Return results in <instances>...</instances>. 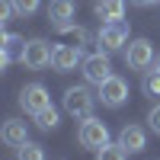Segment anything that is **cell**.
Instances as JSON below:
<instances>
[{
	"label": "cell",
	"instance_id": "9c48e42d",
	"mask_svg": "<svg viewBox=\"0 0 160 160\" xmlns=\"http://www.w3.org/2000/svg\"><path fill=\"white\" fill-rule=\"evenodd\" d=\"M77 64H83V51H80V45H58L55 48V61H51V68H55L58 74L74 71Z\"/></svg>",
	"mask_w": 160,
	"mask_h": 160
},
{
	"label": "cell",
	"instance_id": "277c9868",
	"mask_svg": "<svg viewBox=\"0 0 160 160\" xmlns=\"http://www.w3.org/2000/svg\"><path fill=\"white\" fill-rule=\"evenodd\" d=\"M154 45L148 42V38H135V42H128L125 48V64L131 71H148L151 64H154Z\"/></svg>",
	"mask_w": 160,
	"mask_h": 160
},
{
	"label": "cell",
	"instance_id": "9a60e30c",
	"mask_svg": "<svg viewBox=\"0 0 160 160\" xmlns=\"http://www.w3.org/2000/svg\"><path fill=\"white\" fill-rule=\"evenodd\" d=\"M35 125L42 128V131H55V128H58V112H55V106H48V109L35 112Z\"/></svg>",
	"mask_w": 160,
	"mask_h": 160
},
{
	"label": "cell",
	"instance_id": "3957f363",
	"mask_svg": "<svg viewBox=\"0 0 160 160\" xmlns=\"http://www.w3.org/2000/svg\"><path fill=\"white\" fill-rule=\"evenodd\" d=\"M19 61L26 68H32V71H42V68H48V64L55 61V48H51L45 38H32V42H26V51H22Z\"/></svg>",
	"mask_w": 160,
	"mask_h": 160
},
{
	"label": "cell",
	"instance_id": "30bf717a",
	"mask_svg": "<svg viewBox=\"0 0 160 160\" xmlns=\"http://www.w3.org/2000/svg\"><path fill=\"white\" fill-rule=\"evenodd\" d=\"M118 144H122L128 154H141L144 148H148V135H144L141 125H125L122 131H118Z\"/></svg>",
	"mask_w": 160,
	"mask_h": 160
},
{
	"label": "cell",
	"instance_id": "52a82bcc",
	"mask_svg": "<svg viewBox=\"0 0 160 160\" xmlns=\"http://www.w3.org/2000/svg\"><path fill=\"white\" fill-rule=\"evenodd\" d=\"M99 45L106 51H115V48H122L128 42V22L125 19H115V22H102V29H99Z\"/></svg>",
	"mask_w": 160,
	"mask_h": 160
},
{
	"label": "cell",
	"instance_id": "ba28073f",
	"mask_svg": "<svg viewBox=\"0 0 160 160\" xmlns=\"http://www.w3.org/2000/svg\"><path fill=\"white\" fill-rule=\"evenodd\" d=\"M19 106L29 115H35V112H42V109L51 106V96H48V90L42 83H29V87H22V93H19Z\"/></svg>",
	"mask_w": 160,
	"mask_h": 160
},
{
	"label": "cell",
	"instance_id": "ffe728a7",
	"mask_svg": "<svg viewBox=\"0 0 160 160\" xmlns=\"http://www.w3.org/2000/svg\"><path fill=\"white\" fill-rule=\"evenodd\" d=\"M148 125H151L154 135H160V102L151 106V112H148Z\"/></svg>",
	"mask_w": 160,
	"mask_h": 160
},
{
	"label": "cell",
	"instance_id": "d6986e66",
	"mask_svg": "<svg viewBox=\"0 0 160 160\" xmlns=\"http://www.w3.org/2000/svg\"><path fill=\"white\" fill-rule=\"evenodd\" d=\"M38 3H42V0H13V7H16L19 16H32V13L38 10Z\"/></svg>",
	"mask_w": 160,
	"mask_h": 160
},
{
	"label": "cell",
	"instance_id": "8fae6325",
	"mask_svg": "<svg viewBox=\"0 0 160 160\" xmlns=\"http://www.w3.org/2000/svg\"><path fill=\"white\" fill-rule=\"evenodd\" d=\"M74 10H77V3H74V0H51V3H48V19L55 22L58 29H71Z\"/></svg>",
	"mask_w": 160,
	"mask_h": 160
},
{
	"label": "cell",
	"instance_id": "44dd1931",
	"mask_svg": "<svg viewBox=\"0 0 160 160\" xmlns=\"http://www.w3.org/2000/svg\"><path fill=\"white\" fill-rule=\"evenodd\" d=\"M13 13H16V7H13V0H0V22H7Z\"/></svg>",
	"mask_w": 160,
	"mask_h": 160
},
{
	"label": "cell",
	"instance_id": "4fadbf2b",
	"mask_svg": "<svg viewBox=\"0 0 160 160\" xmlns=\"http://www.w3.org/2000/svg\"><path fill=\"white\" fill-rule=\"evenodd\" d=\"M96 16L106 22H115L125 16V0H99L96 3Z\"/></svg>",
	"mask_w": 160,
	"mask_h": 160
},
{
	"label": "cell",
	"instance_id": "7c38bea8",
	"mask_svg": "<svg viewBox=\"0 0 160 160\" xmlns=\"http://www.w3.org/2000/svg\"><path fill=\"white\" fill-rule=\"evenodd\" d=\"M0 135H3V144H10V148H22V144L29 141V135H26V122H19V118H7Z\"/></svg>",
	"mask_w": 160,
	"mask_h": 160
},
{
	"label": "cell",
	"instance_id": "8992f818",
	"mask_svg": "<svg viewBox=\"0 0 160 160\" xmlns=\"http://www.w3.org/2000/svg\"><path fill=\"white\" fill-rule=\"evenodd\" d=\"M96 99L102 102V106H109V109H118L125 99H128V83L122 77H109L106 83H99V93H96Z\"/></svg>",
	"mask_w": 160,
	"mask_h": 160
},
{
	"label": "cell",
	"instance_id": "7a4b0ae2",
	"mask_svg": "<svg viewBox=\"0 0 160 160\" xmlns=\"http://www.w3.org/2000/svg\"><path fill=\"white\" fill-rule=\"evenodd\" d=\"M93 102H96V96H93L87 87H71L68 93H64V112L74 115V118L93 115Z\"/></svg>",
	"mask_w": 160,
	"mask_h": 160
},
{
	"label": "cell",
	"instance_id": "7402d4cb",
	"mask_svg": "<svg viewBox=\"0 0 160 160\" xmlns=\"http://www.w3.org/2000/svg\"><path fill=\"white\" fill-rule=\"evenodd\" d=\"M131 3H138V7H154L157 0H131Z\"/></svg>",
	"mask_w": 160,
	"mask_h": 160
},
{
	"label": "cell",
	"instance_id": "ac0fdd59",
	"mask_svg": "<svg viewBox=\"0 0 160 160\" xmlns=\"http://www.w3.org/2000/svg\"><path fill=\"white\" fill-rule=\"evenodd\" d=\"M141 90L148 93V96H160V71H157V68L144 74V83H141Z\"/></svg>",
	"mask_w": 160,
	"mask_h": 160
},
{
	"label": "cell",
	"instance_id": "e0dca14e",
	"mask_svg": "<svg viewBox=\"0 0 160 160\" xmlns=\"http://www.w3.org/2000/svg\"><path fill=\"white\" fill-rule=\"evenodd\" d=\"M16 157H19V160H45V148H42V144L26 141L22 148H16Z\"/></svg>",
	"mask_w": 160,
	"mask_h": 160
},
{
	"label": "cell",
	"instance_id": "6da1fadb",
	"mask_svg": "<svg viewBox=\"0 0 160 160\" xmlns=\"http://www.w3.org/2000/svg\"><path fill=\"white\" fill-rule=\"evenodd\" d=\"M77 141H80V148H87V151H99V148L109 144V128H106V122L87 115L83 122H80V128H77Z\"/></svg>",
	"mask_w": 160,
	"mask_h": 160
},
{
	"label": "cell",
	"instance_id": "5bb4252c",
	"mask_svg": "<svg viewBox=\"0 0 160 160\" xmlns=\"http://www.w3.org/2000/svg\"><path fill=\"white\" fill-rule=\"evenodd\" d=\"M96 160H128V151H125L118 141H115V144L109 141L106 148H99V151H96Z\"/></svg>",
	"mask_w": 160,
	"mask_h": 160
},
{
	"label": "cell",
	"instance_id": "2e32d148",
	"mask_svg": "<svg viewBox=\"0 0 160 160\" xmlns=\"http://www.w3.org/2000/svg\"><path fill=\"white\" fill-rule=\"evenodd\" d=\"M3 51H7L10 58H22V51H26V42H22L19 35L7 32V35H3Z\"/></svg>",
	"mask_w": 160,
	"mask_h": 160
},
{
	"label": "cell",
	"instance_id": "5b68a950",
	"mask_svg": "<svg viewBox=\"0 0 160 160\" xmlns=\"http://www.w3.org/2000/svg\"><path fill=\"white\" fill-rule=\"evenodd\" d=\"M80 68H83L87 83H96V87H99V83H106V80L112 77V64H109V58L102 55V48L96 51V55H87Z\"/></svg>",
	"mask_w": 160,
	"mask_h": 160
},
{
	"label": "cell",
	"instance_id": "603a6c76",
	"mask_svg": "<svg viewBox=\"0 0 160 160\" xmlns=\"http://www.w3.org/2000/svg\"><path fill=\"white\" fill-rule=\"evenodd\" d=\"M154 68H157V71H160V55H157V61H154Z\"/></svg>",
	"mask_w": 160,
	"mask_h": 160
}]
</instances>
